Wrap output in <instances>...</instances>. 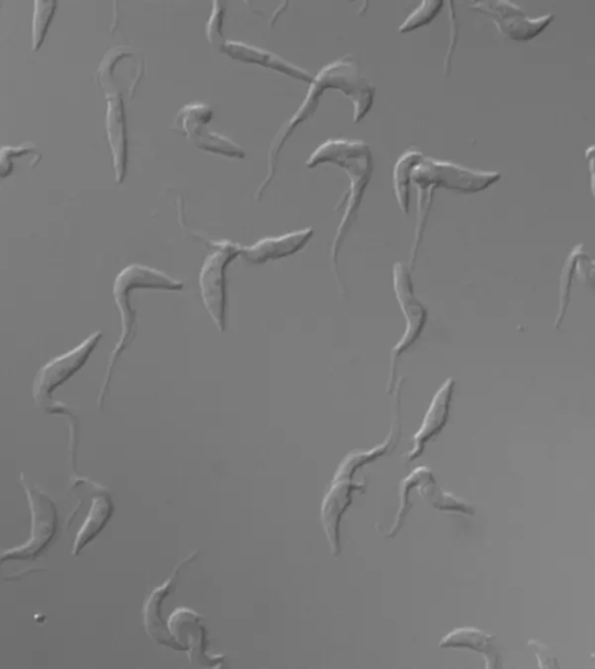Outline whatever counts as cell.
<instances>
[{"label":"cell","mask_w":595,"mask_h":669,"mask_svg":"<svg viewBox=\"0 0 595 669\" xmlns=\"http://www.w3.org/2000/svg\"><path fill=\"white\" fill-rule=\"evenodd\" d=\"M315 237L313 228L296 230L274 238H265L242 249V256L253 264H264L291 257L299 253Z\"/></svg>","instance_id":"15"},{"label":"cell","mask_w":595,"mask_h":669,"mask_svg":"<svg viewBox=\"0 0 595 669\" xmlns=\"http://www.w3.org/2000/svg\"><path fill=\"white\" fill-rule=\"evenodd\" d=\"M502 178L500 172L474 171L453 162L427 157L414 173V184L418 187L419 195H434L439 188L464 195H475L487 190Z\"/></svg>","instance_id":"5"},{"label":"cell","mask_w":595,"mask_h":669,"mask_svg":"<svg viewBox=\"0 0 595 669\" xmlns=\"http://www.w3.org/2000/svg\"><path fill=\"white\" fill-rule=\"evenodd\" d=\"M576 276L585 286L595 290V261L586 254L584 244L577 259Z\"/></svg>","instance_id":"29"},{"label":"cell","mask_w":595,"mask_h":669,"mask_svg":"<svg viewBox=\"0 0 595 669\" xmlns=\"http://www.w3.org/2000/svg\"><path fill=\"white\" fill-rule=\"evenodd\" d=\"M36 151V146L32 142H26L19 146H3L2 156H0V165H2V178H7L11 175L13 169V160L15 157H22L25 155L34 154Z\"/></svg>","instance_id":"27"},{"label":"cell","mask_w":595,"mask_h":669,"mask_svg":"<svg viewBox=\"0 0 595 669\" xmlns=\"http://www.w3.org/2000/svg\"><path fill=\"white\" fill-rule=\"evenodd\" d=\"M124 50L110 51L102 59L98 77L108 101L107 131L113 156L115 182H124L128 172V130L124 102L115 87L112 70L115 63L125 55Z\"/></svg>","instance_id":"7"},{"label":"cell","mask_w":595,"mask_h":669,"mask_svg":"<svg viewBox=\"0 0 595 669\" xmlns=\"http://www.w3.org/2000/svg\"><path fill=\"white\" fill-rule=\"evenodd\" d=\"M373 463L366 450L349 452L340 463L321 506V522L324 534L332 548L333 557L341 552L340 525L346 509L353 504L356 492H364V483L356 484L354 476L363 467Z\"/></svg>","instance_id":"4"},{"label":"cell","mask_w":595,"mask_h":669,"mask_svg":"<svg viewBox=\"0 0 595 669\" xmlns=\"http://www.w3.org/2000/svg\"><path fill=\"white\" fill-rule=\"evenodd\" d=\"M213 111L207 103H188L176 116V123L198 150L228 158L243 160L242 146L208 129Z\"/></svg>","instance_id":"10"},{"label":"cell","mask_w":595,"mask_h":669,"mask_svg":"<svg viewBox=\"0 0 595 669\" xmlns=\"http://www.w3.org/2000/svg\"><path fill=\"white\" fill-rule=\"evenodd\" d=\"M25 489L33 517L31 537L24 546L5 552L3 561L35 559L46 550L57 530V511L54 502L43 492Z\"/></svg>","instance_id":"12"},{"label":"cell","mask_w":595,"mask_h":669,"mask_svg":"<svg viewBox=\"0 0 595 669\" xmlns=\"http://www.w3.org/2000/svg\"><path fill=\"white\" fill-rule=\"evenodd\" d=\"M471 8L489 17L498 31L513 41H530L536 39L555 19V14L553 13L530 18L518 4L508 2V0L476 2L472 3Z\"/></svg>","instance_id":"11"},{"label":"cell","mask_w":595,"mask_h":669,"mask_svg":"<svg viewBox=\"0 0 595 669\" xmlns=\"http://www.w3.org/2000/svg\"><path fill=\"white\" fill-rule=\"evenodd\" d=\"M418 492L436 509L467 516L475 515L474 507L466 504L464 500L440 489L437 485L433 472L430 470L418 486Z\"/></svg>","instance_id":"21"},{"label":"cell","mask_w":595,"mask_h":669,"mask_svg":"<svg viewBox=\"0 0 595 669\" xmlns=\"http://www.w3.org/2000/svg\"><path fill=\"white\" fill-rule=\"evenodd\" d=\"M183 288L184 283L163 274L158 270L139 264L125 267L115 277L113 296L121 316L122 333L112 352L106 383L102 385L99 395V403L104 401L115 364L132 342L136 331V310L131 305L132 293L137 289L181 290Z\"/></svg>","instance_id":"3"},{"label":"cell","mask_w":595,"mask_h":669,"mask_svg":"<svg viewBox=\"0 0 595 669\" xmlns=\"http://www.w3.org/2000/svg\"><path fill=\"white\" fill-rule=\"evenodd\" d=\"M202 616L187 610H176L169 618V632L180 646L181 651H189L191 661H211L207 652V634L199 619Z\"/></svg>","instance_id":"16"},{"label":"cell","mask_w":595,"mask_h":669,"mask_svg":"<svg viewBox=\"0 0 595 669\" xmlns=\"http://www.w3.org/2000/svg\"><path fill=\"white\" fill-rule=\"evenodd\" d=\"M217 250L207 260L200 271L199 285L205 307L218 329L225 330V311H228V274L229 265L242 255V246L224 241L216 244Z\"/></svg>","instance_id":"8"},{"label":"cell","mask_w":595,"mask_h":669,"mask_svg":"<svg viewBox=\"0 0 595 669\" xmlns=\"http://www.w3.org/2000/svg\"><path fill=\"white\" fill-rule=\"evenodd\" d=\"M444 3L441 0L438 2H422L412 13H410L399 28L401 34L414 32L422 26L432 23V21L441 12Z\"/></svg>","instance_id":"25"},{"label":"cell","mask_w":595,"mask_h":669,"mask_svg":"<svg viewBox=\"0 0 595 669\" xmlns=\"http://www.w3.org/2000/svg\"><path fill=\"white\" fill-rule=\"evenodd\" d=\"M189 560L191 559L184 560L179 564L178 569L175 571L174 575L169 580H167L166 583L162 585V588L156 589L152 593L145 605V610H143V615H145V624L147 626L148 635L157 643L173 647L174 650L177 651H181V648L170 634L168 625H164L161 621L159 606L163 599L166 597L173 589L175 578L178 574L180 568Z\"/></svg>","instance_id":"18"},{"label":"cell","mask_w":595,"mask_h":669,"mask_svg":"<svg viewBox=\"0 0 595 669\" xmlns=\"http://www.w3.org/2000/svg\"><path fill=\"white\" fill-rule=\"evenodd\" d=\"M428 471V468H418L412 473L408 474L401 480L399 490L400 508L395 518L394 527L387 534V538H393L397 536L399 530L403 528L408 513L414 507V505L410 504V496H412V493L410 492H412L420 485L422 479L425 478Z\"/></svg>","instance_id":"22"},{"label":"cell","mask_w":595,"mask_h":669,"mask_svg":"<svg viewBox=\"0 0 595 669\" xmlns=\"http://www.w3.org/2000/svg\"><path fill=\"white\" fill-rule=\"evenodd\" d=\"M456 387L454 379H448L436 393L432 403H430L420 429L414 436V447L407 453L409 462H415L425 452L429 442H432L445 428L451 403Z\"/></svg>","instance_id":"13"},{"label":"cell","mask_w":595,"mask_h":669,"mask_svg":"<svg viewBox=\"0 0 595 669\" xmlns=\"http://www.w3.org/2000/svg\"><path fill=\"white\" fill-rule=\"evenodd\" d=\"M449 25H450V41H449V46H448V51L445 54V58H444V68H445V74L447 76L450 74L451 70V63H453V57L459 44V35H460V30H459V21H458V17H456V12L454 10V3L449 2Z\"/></svg>","instance_id":"28"},{"label":"cell","mask_w":595,"mask_h":669,"mask_svg":"<svg viewBox=\"0 0 595 669\" xmlns=\"http://www.w3.org/2000/svg\"><path fill=\"white\" fill-rule=\"evenodd\" d=\"M582 245L583 244H579L573 248V250L571 251V254L566 259L565 264L563 266L562 276H561L560 311H559L558 320L555 323L557 328L561 327V325L564 320L566 308L570 303L571 287L573 284L574 275H576V264H577V259H579V254H580Z\"/></svg>","instance_id":"24"},{"label":"cell","mask_w":595,"mask_h":669,"mask_svg":"<svg viewBox=\"0 0 595 669\" xmlns=\"http://www.w3.org/2000/svg\"><path fill=\"white\" fill-rule=\"evenodd\" d=\"M326 90L340 91L352 100L354 123H360L374 107L376 88L362 75L359 62L354 55H343L328 63L315 77L309 91H307L296 113L282 125L273 139L268 153V173H266L256 193L258 201L268 191L276 177L283 146L301 123L315 116Z\"/></svg>","instance_id":"1"},{"label":"cell","mask_w":595,"mask_h":669,"mask_svg":"<svg viewBox=\"0 0 595 669\" xmlns=\"http://www.w3.org/2000/svg\"><path fill=\"white\" fill-rule=\"evenodd\" d=\"M592 660L595 661V654L591 656Z\"/></svg>","instance_id":"32"},{"label":"cell","mask_w":595,"mask_h":669,"mask_svg":"<svg viewBox=\"0 0 595 669\" xmlns=\"http://www.w3.org/2000/svg\"><path fill=\"white\" fill-rule=\"evenodd\" d=\"M56 2H35L32 23V50L37 52L44 45L53 17L56 13Z\"/></svg>","instance_id":"23"},{"label":"cell","mask_w":595,"mask_h":669,"mask_svg":"<svg viewBox=\"0 0 595 669\" xmlns=\"http://www.w3.org/2000/svg\"><path fill=\"white\" fill-rule=\"evenodd\" d=\"M442 648H461L483 656L486 668L496 669L502 666V656L496 644V637L477 629L474 626L458 627L445 635L440 643Z\"/></svg>","instance_id":"17"},{"label":"cell","mask_w":595,"mask_h":669,"mask_svg":"<svg viewBox=\"0 0 595 669\" xmlns=\"http://www.w3.org/2000/svg\"><path fill=\"white\" fill-rule=\"evenodd\" d=\"M224 12L223 6L220 2H214L207 28H205V33H207L210 44L220 52H222L225 44L222 34Z\"/></svg>","instance_id":"26"},{"label":"cell","mask_w":595,"mask_h":669,"mask_svg":"<svg viewBox=\"0 0 595 669\" xmlns=\"http://www.w3.org/2000/svg\"><path fill=\"white\" fill-rule=\"evenodd\" d=\"M528 646L532 648L533 654L537 655L539 666L541 668H559L560 665L557 661L555 656L552 655L550 647L537 639H529Z\"/></svg>","instance_id":"30"},{"label":"cell","mask_w":595,"mask_h":669,"mask_svg":"<svg viewBox=\"0 0 595 669\" xmlns=\"http://www.w3.org/2000/svg\"><path fill=\"white\" fill-rule=\"evenodd\" d=\"M394 289L396 299L405 319V332L392 351L389 362V379L387 393L392 394L397 385V370L401 355L412 348L421 338L428 321V310L417 298L412 277H410L407 265L397 262L394 265Z\"/></svg>","instance_id":"6"},{"label":"cell","mask_w":595,"mask_h":669,"mask_svg":"<svg viewBox=\"0 0 595 669\" xmlns=\"http://www.w3.org/2000/svg\"><path fill=\"white\" fill-rule=\"evenodd\" d=\"M327 163L340 166L348 174L349 179H351L345 211L331 249V263L338 286L344 290L339 272L340 250L357 219L366 188L372 182L374 157L371 145L364 141L331 139L318 146L309 160L306 161V167L315 169V167Z\"/></svg>","instance_id":"2"},{"label":"cell","mask_w":595,"mask_h":669,"mask_svg":"<svg viewBox=\"0 0 595 669\" xmlns=\"http://www.w3.org/2000/svg\"><path fill=\"white\" fill-rule=\"evenodd\" d=\"M222 53L235 61L245 63V65L271 69L293 79L310 84V86L315 80L313 75L294 65V63L269 51L244 44V42L225 41Z\"/></svg>","instance_id":"14"},{"label":"cell","mask_w":595,"mask_h":669,"mask_svg":"<svg viewBox=\"0 0 595 669\" xmlns=\"http://www.w3.org/2000/svg\"><path fill=\"white\" fill-rule=\"evenodd\" d=\"M425 158L423 154L416 150L404 153L397 161L394 171V188L398 205L404 215L410 209V186L414 184L416 167Z\"/></svg>","instance_id":"20"},{"label":"cell","mask_w":595,"mask_h":669,"mask_svg":"<svg viewBox=\"0 0 595 669\" xmlns=\"http://www.w3.org/2000/svg\"><path fill=\"white\" fill-rule=\"evenodd\" d=\"M585 157L588 166L591 191L595 200V144L587 146L585 151Z\"/></svg>","instance_id":"31"},{"label":"cell","mask_w":595,"mask_h":669,"mask_svg":"<svg viewBox=\"0 0 595 669\" xmlns=\"http://www.w3.org/2000/svg\"><path fill=\"white\" fill-rule=\"evenodd\" d=\"M113 511V502L109 495H98L92 500L89 515L74 542V556H78L106 528Z\"/></svg>","instance_id":"19"},{"label":"cell","mask_w":595,"mask_h":669,"mask_svg":"<svg viewBox=\"0 0 595 669\" xmlns=\"http://www.w3.org/2000/svg\"><path fill=\"white\" fill-rule=\"evenodd\" d=\"M101 338L100 331L90 334L84 343L38 370L33 387L36 404L47 412L53 409L52 394L54 391L67 383L87 364Z\"/></svg>","instance_id":"9"}]
</instances>
